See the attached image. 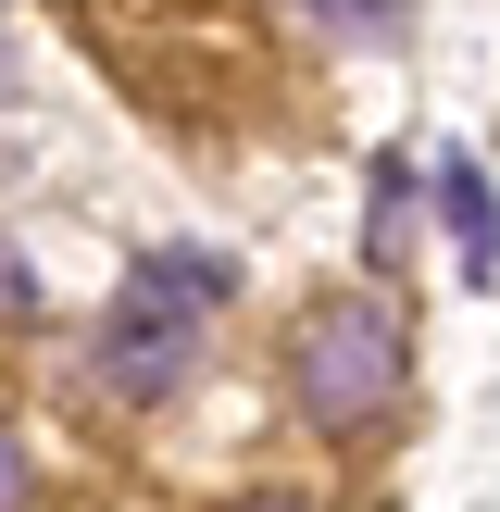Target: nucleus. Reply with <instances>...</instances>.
Here are the masks:
<instances>
[{
    "mask_svg": "<svg viewBox=\"0 0 500 512\" xmlns=\"http://www.w3.org/2000/svg\"><path fill=\"white\" fill-rule=\"evenodd\" d=\"M413 400V338L388 300H313L288 325V413L313 438H375Z\"/></svg>",
    "mask_w": 500,
    "mask_h": 512,
    "instance_id": "obj_1",
    "label": "nucleus"
},
{
    "mask_svg": "<svg viewBox=\"0 0 500 512\" xmlns=\"http://www.w3.org/2000/svg\"><path fill=\"white\" fill-rule=\"evenodd\" d=\"M238 300V275L213 263V250H150L138 275H125V300L100 313V388L113 400H175L200 363V325Z\"/></svg>",
    "mask_w": 500,
    "mask_h": 512,
    "instance_id": "obj_2",
    "label": "nucleus"
},
{
    "mask_svg": "<svg viewBox=\"0 0 500 512\" xmlns=\"http://www.w3.org/2000/svg\"><path fill=\"white\" fill-rule=\"evenodd\" d=\"M438 225H450V250H463V288H500V200H488V163L475 150H438Z\"/></svg>",
    "mask_w": 500,
    "mask_h": 512,
    "instance_id": "obj_3",
    "label": "nucleus"
},
{
    "mask_svg": "<svg viewBox=\"0 0 500 512\" xmlns=\"http://www.w3.org/2000/svg\"><path fill=\"white\" fill-rule=\"evenodd\" d=\"M363 238H375V263H400V238H413V175H400V163H375V200H363Z\"/></svg>",
    "mask_w": 500,
    "mask_h": 512,
    "instance_id": "obj_4",
    "label": "nucleus"
},
{
    "mask_svg": "<svg viewBox=\"0 0 500 512\" xmlns=\"http://www.w3.org/2000/svg\"><path fill=\"white\" fill-rule=\"evenodd\" d=\"M0 512H38V450L0 425Z\"/></svg>",
    "mask_w": 500,
    "mask_h": 512,
    "instance_id": "obj_5",
    "label": "nucleus"
},
{
    "mask_svg": "<svg viewBox=\"0 0 500 512\" xmlns=\"http://www.w3.org/2000/svg\"><path fill=\"white\" fill-rule=\"evenodd\" d=\"M313 13H338V25H363V38H400V0H313Z\"/></svg>",
    "mask_w": 500,
    "mask_h": 512,
    "instance_id": "obj_6",
    "label": "nucleus"
},
{
    "mask_svg": "<svg viewBox=\"0 0 500 512\" xmlns=\"http://www.w3.org/2000/svg\"><path fill=\"white\" fill-rule=\"evenodd\" d=\"M250 512H313V500H250Z\"/></svg>",
    "mask_w": 500,
    "mask_h": 512,
    "instance_id": "obj_7",
    "label": "nucleus"
}]
</instances>
